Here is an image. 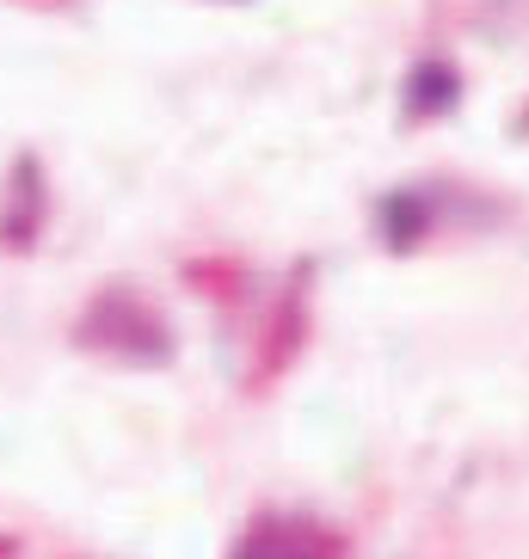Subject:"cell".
<instances>
[{
    "label": "cell",
    "instance_id": "1",
    "mask_svg": "<svg viewBox=\"0 0 529 559\" xmlns=\"http://www.w3.org/2000/svg\"><path fill=\"white\" fill-rule=\"evenodd\" d=\"M332 542L315 523H259L247 542L234 547V559H327Z\"/></svg>",
    "mask_w": 529,
    "mask_h": 559
}]
</instances>
